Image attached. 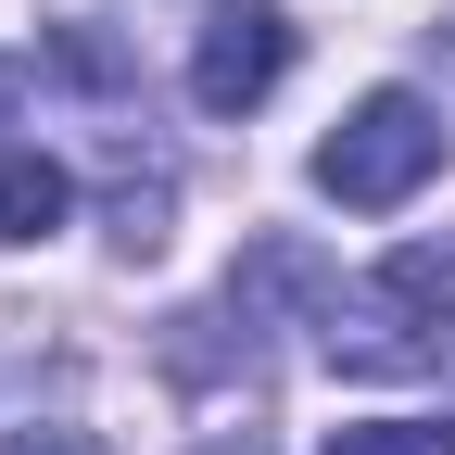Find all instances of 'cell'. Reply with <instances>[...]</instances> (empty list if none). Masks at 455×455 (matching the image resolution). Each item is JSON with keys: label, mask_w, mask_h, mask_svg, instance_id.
I'll list each match as a JSON object with an SVG mask.
<instances>
[{"label": "cell", "mask_w": 455, "mask_h": 455, "mask_svg": "<svg viewBox=\"0 0 455 455\" xmlns=\"http://www.w3.org/2000/svg\"><path fill=\"white\" fill-rule=\"evenodd\" d=\"M443 329H455V241H405L379 278L316 304V341L341 379H418L443 355Z\"/></svg>", "instance_id": "6da1fadb"}, {"label": "cell", "mask_w": 455, "mask_h": 455, "mask_svg": "<svg viewBox=\"0 0 455 455\" xmlns=\"http://www.w3.org/2000/svg\"><path fill=\"white\" fill-rule=\"evenodd\" d=\"M430 164H443V114H430L418 89H367V101L316 140V190H329L341 215H392V203L430 190Z\"/></svg>", "instance_id": "7a4b0ae2"}, {"label": "cell", "mask_w": 455, "mask_h": 455, "mask_svg": "<svg viewBox=\"0 0 455 455\" xmlns=\"http://www.w3.org/2000/svg\"><path fill=\"white\" fill-rule=\"evenodd\" d=\"M278 76H291V13L278 0H215L190 38V101L203 114H253Z\"/></svg>", "instance_id": "3957f363"}, {"label": "cell", "mask_w": 455, "mask_h": 455, "mask_svg": "<svg viewBox=\"0 0 455 455\" xmlns=\"http://www.w3.org/2000/svg\"><path fill=\"white\" fill-rule=\"evenodd\" d=\"M64 203H76V178H64V164H51V152H0V241H51V228H64Z\"/></svg>", "instance_id": "277c9868"}, {"label": "cell", "mask_w": 455, "mask_h": 455, "mask_svg": "<svg viewBox=\"0 0 455 455\" xmlns=\"http://www.w3.org/2000/svg\"><path fill=\"white\" fill-rule=\"evenodd\" d=\"M164 215H178V178H164V164H114V241L152 253V241H164Z\"/></svg>", "instance_id": "5b68a950"}, {"label": "cell", "mask_w": 455, "mask_h": 455, "mask_svg": "<svg viewBox=\"0 0 455 455\" xmlns=\"http://www.w3.org/2000/svg\"><path fill=\"white\" fill-rule=\"evenodd\" d=\"M316 455H455V418H355V430H329Z\"/></svg>", "instance_id": "8992f818"}, {"label": "cell", "mask_w": 455, "mask_h": 455, "mask_svg": "<svg viewBox=\"0 0 455 455\" xmlns=\"http://www.w3.org/2000/svg\"><path fill=\"white\" fill-rule=\"evenodd\" d=\"M13 455H101L89 430H13Z\"/></svg>", "instance_id": "52a82bcc"}, {"label": "cell", "mask_w": 455, "mask_h": 455, "mask_svg": "<svg viewBox=\"0 0 455 455\" xmlns=\"http://www.w3.org/2000/svg\"><path fill=\"white\" fill-rule=\"evenodd\" d=\"M13 89H26V64H13V51H0V101H13Z\"/></svg>", "instance_id": "ba28073f"}, {"label": "cell", "mask_w": 455, "mask_h": 455, "mask_svg": "<svg viewBox=\"0 0 455 455\" xmlns=\"http://www.w3.org/2000/svg\"><path fill=\"white\" fill-rule=\"evenodd\" d=\"M203 455H253V430H241V443H203Z\"/></svg>", "instance_id": "9c48e42d"}]
</instances>
